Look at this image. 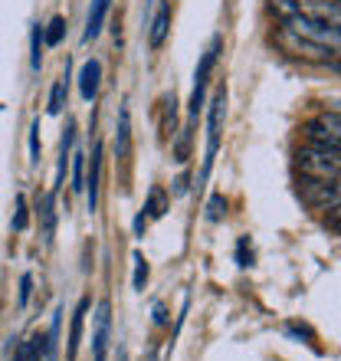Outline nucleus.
<instances>
[{
	"mask_svg": "<svg viewBox=\"0 0 341 361\" xmlns=\"http://www.w3.org/2000/svg\"><path fill=\"white\" fill-rule=\"evenodd\" d=\"M164 210H168V194H164L161 188H151V194H148V200H144L142 214H138V220H135V233H144L148 220L164 217Z\"/></svg>",
	"mask_w": 341,
	"mask_h": 361,
	"instance_id": "1a4fd4ad",
	"label": "nucleus"
},
{
	"mask_svg": "<svg viewBox=\"0 0 341 361\" xmlns=\"http://www.w3.org/2000/svg\"><path fill=\"white\" fill-rule=\"evenodd\" d=\"M63 33H66V20H63V17H53V20H49V27L43 30V39H46V47H59Z\"/></svg>",
	"mask_w": 341,
	"mask_h": 361,
	"instance_id": "a211bd4d",
	"label": "nucleus"
},
{
	"mask_svg": "<svg viewBox=\"0 0 341 361\" xmlns=\"http://www.w3.org/2000/svg\"><path fill=\"white\" fill-rule=\"evenodd\" d=\"M223 214H227V200H223V194H213V197L207 200V220H223Z\"/></svg>",
	"mask_w": 341,
	"mask_h": 361,
	"instance_id": "aec40b11",
	"label": "nucleus"
},
{
	"mask_svg": "<svg viewBox=\"0 0 341 361\" xmlns=\"http://www.w3.org/2000/svg\"><path fill=\"white\" fill-rule=\"evenodd\" d=\"M89 299H79L76 312H73V325H69V342H66V358L76 361L79 355V342H82V325H85V312H89Z\"/></svg>",
	"mask_w": 341,
	"mask_h": 361,
	"instance_id": "ddd939ff",
	"label": "nucleus"
},
{
	"mask_svg": "<svg viewBox=\"0 0 341 361\" xmlns=\"http://www.w3.org/2000/svg\"><path fill=\"white\" fill-rule=\"evenodd\" d=\"M223 118H227V86H220L210 99L207 109V152H204V168H200V180H207V174L213 171L220 152V135H223Z\"/></svg>",
	"mask_w": 341,
	"mask_h": 361,
	"instance_id": "7ed1b4c3",
	"label": "nucleus"
},
{
	"mask_svg": "<svg viewBox=\"0 0 341 361\" xmlns=\"http://www.w3.org/2000/svg\"><path fill=\"white\" fill-rule=\"evenodd\" d=\"M154 322H158V325L168 322V312H164V305H154Z\"/></svg>",
	"mask_w": 341,
	"mask_h": 361,
	"instance_id": "cd10ccee",
	"label": "nucleus"
},
{
	"mask_svg": "<svg viewBox=\"0 0 341 361\" xmlns=\"http://www.w3.org/2000/svg\"><path fill=\"white\" fill-rule=\"evenodd\" d=\"M99 180H102V142H95L92 161L85 168V190H89V210L99 207Z\"/></svg>",
	"mask_w": 341,
	"mask_h": 361,
	"instance_id": "9d476101",
	"label": "nucleus"
},
{
	"mask_svg": "<svg viewBox=\"0 0 341 361\" xmlns=\"http://www.w3.org/2000/svg\"><path fill=\"white\" fill-rule=\"evenodd\" d=\"M237 263H240L243 269L253 267V250H249V240H247V237L237 243Z\"/></svg>",
	"mask_w": 341,
	"mask_h": 361,
	"instance_id": "a878e982",
	"label": "nucleus"
},
{
	"mask_svg": "<svg viewBox=\"0 0 341 361\" xmlns=\"http://www.w3.org/2000/svg\"><path fill=\"white\" fill-rule=\"evenodd\" d=\"M328 4H332V7H338V10H341V0H328Z\"/></svg>",
	"mask_w": 341,
	"mask_h": 361,
	"instance_id": "c756f323",
	"label": "nucleus"
},
{
	"mask_svg": "<svg viewBox=\"0 0 341 361\" xmlns=\"http://www.w3.org/2000/svg\"><path fill=\"white\" fill-rule=\"evenodd\" d=\"M279 47L289 53V56L295 59H305V63H338V47H328V43H315V39L309 37H299V33H292V30H279Z\"/></svg>",
	"mask_w": 341,
	"mask_h": 361,
	"instance_id": "20e7f679",
	"label": "nucleus"
},
{
	"mask_svg": "<svg viewBox=\"0 0 341 361\" xmlns=\"http://www.w3.org/2000/svg\"><path fill=\"white\" fill-rule=\"evenodd\" d=\"M135 289H144V283H148V263H144L142 253H135Z\"/></svg>",
	"mask_w": 341,
	"mask_h": 361,
	"instance_id": "5701e85b",
	"label": "nucleus"
},
{
	"mask_svg": "<svg viewBox=\"0 0 341 361\" xmlns=\"http://www.w3.org/2000/svg\"><path fill=\"white\" fill-rule=\"evenodd\" d=\"M63 109H66V79H59L56 86H53V92H49L46 112H49V115H59Z\"/></svg>",
	"mask_w": 341,
	"mask_h": 361,
	"instance_id": "f3484780",
	"label": "nucleus"
},
{
	"mask_svg": "<svg viewBox=\"0 0 341 361\" xmlns=\"http://www.w3.org/2000/svg\"><path fill=\"white\" fill-rule=\"evenodd\" d=\"M168 30H170V0H161V4H158V13H154V20H151V30H148V43H151V49L164 47Z\"/></svg>",
	"mask_w": 341,
	"mask_h": 361,
	"instance_id": "9b49d317",
	"label": "nucleus"
},
{
	"mask_svg": "<svg viewBox=\"0 0 341 361\" xmlns=\"http://www.w3.org/2000/svg\"><path fill=\"white\" fill-rule=\"evenodd\" d=\"M99 82H102V63H99V59H89L82 66V73H79V92H82L85 102H95Z\"/></svg>",
	"mask_w": 341,
	"mask_h": 361,
	"instance_id": "f8f14e48",
	"label": "nucleus"
},
{
	"mask_svg": "<svg viewBox=\"0 0 341 361\" xmlns=\"http://www.w3.org/2000/svg\"><path fill=\"white\" fill-rule=\"evenodd\" d=\"M305 132L312 145H322V148H332L341 154V112H322L305 125Z\"/></svg>",
	"mask_w": 341,
	"mask_h": 361,
	"instance_id": "423d86ee",
	"label": "nucleus"
},
{
	"mask_svg": "<svg viewBox=\"0 0 341 361\" xmlns=\"http://www.w3.org/2000/svg\"><path fill=\"white\" fill-rule=\"evenodd\" d=\"M108 325H112V305L99 302V315H95V335H92L95 361H105V352H108Z\"/></svg>",
	"mask_w": 341,
	"mask_h": 361,
	"instance_id": "6e6552de",
	"label": "nucleus"
},
{
	"mask_svg": "<svg viewBox=\"0 0 341 361\" xmlns=\"http://www.w3.org/2000/svg\"><path fill=\"white\" fill-rule=\"evenodd\" d=\"M128 152H132V122H128V109L122 105V112H118V138H115V158L128 161Z\"/></svg>",
	"mask_w": 341,
	"mask_h": 361,
	"instance_id": "dca6fc26",
	"label": "nucleus"
},
{
	"mask_svg": "<svg viewBox=\"0 0 341 361\" xmlns=\"http://www.w3.org/2000/svg\"><path fill=\"white\" fill-rule=\"evenodd\" d=\"M30 293H33V276L23 273V276H20V305L30 302Z\"/></svg>",
	"mask_w": 341,
	"mask_h": 361,
	"instance_id": "bb28decb",
	"label": "nucleus"
},
{
	"mask_svg": "<svg viewBox=\"0 0 341 361\" xmlns=\"http://www.w3.org/2000/svg\"><path fill=\"white\" fill-rule=\"evenodd\" d=\"M335 69H341V63H335Z\"/></svg>",
	"mask_w": 341,
	"mask_h": 361,
	"instance_id": "2f4dec72",
	"label": "nucleus"
},
{
	"mask_svg": "<svg viewBox=\"0 0 341 361\" xmlns=\"http://www.w3.org/2000/svg\"><path fill=\"white\" fill-rule=\"evenodd\" d=\"M46 361H56V358H53V355H46Z\"/></svg>",
	"mask_w": 341,
	"mask_h": 361,
	"instance_id": "7c9ffc66",
	"label": "nucleus"
},
{
	"mask_svg": "<svg viewBox=\"0 0 341 361\" xmlns=\"http://www.w3.org/2000/svg\"><path fill=\"white\" fill-rule=\"evenodd\" d=\"M283 27L315 43L341 47V10L328 0H273Z\"/></svg>",
	"mask_w": 341,
	"mask_h": 361,
	"instance_id": "f257e3e1",
	"label": "nucleus"
},
{
	"mask_svg": "<svg viewBox=\"0 0 341 361\" xmlns=\"http://www.w3.org/2000/svg\"><path fill=\"white\" fill-rule=\"evenodd\" d=\"M325 227H328L332 233H338V237H341V200L328 204V214H325Z\"/></svg>",
	"mask_w": 341,
	"mask_h": 361,
	"instance_id": "412c9836",
	"label": "nucleus"
},
{
	"mask_svg": "<svg viewBox=\"0 0 341 361\" xmlns=\"http://www.w3.org/2000/svg\"><path fill=\"white\" fill-rule=\"evenodd\" d=\"M302 174V197L312 207H328L341 200V154L322 145H309L295 154Z\"/></svg>",
	"mask_w": 341,
	"mask_h": 361,
	"instance_id": "f03ea898",
	"label": "nucleus"
},
{
	"mask_svg": "<svg viewBox=\"0 0 341 361\" xmlns=\"http://www.w3.org/2000/svg\"><path fill=\"white\" fill-rule=\"evenodd\" d=\"M53 352H56V348H53V342H49V332H33L27 342H20L13 361H43Z\"/></svg>",
	"mask_w": 341,
	"mask_h": 361,
	"instance_id": "0eeeda50",
	"label": "nucleus"
},
{
	"mask_svg": "<svg viewBox=\"0 0 341 361\" xmlns=\"http://www.w3.org/2000/svg\"><path fill=\"white\" fill-rule=\"evenodd\" d=\"M174 190H178V194H184V190H187V174H180V178L174 180Z\"/></svg>",
	"mask_w": 341,
	"mask_h": 361,
	"instance_id": "c85d7f7f",
	"label": "nucleus"
},
{
	"mask_svg": "<svg viewBox=\"0 0 341 361\" xmlns=\"http://www.w3.org/2000/svg\"><path fill=\"white\" fill-rule=\"evenodd\" d=\"M37 214H39V224H43V240H53L56 233V190H49L46 197L37 204Z\"/></svg>",
	"mask_w": 341,
	"mask_h": 361,
	"instance_id": "4468645a",
	"label": "nucleus"
},
{
	"mask_svg": "<svg viewBox=\"0 0 341 361\" xmlns=\"http://www.w3.org/2000/svg\"><path fill=\"white\" fill-rule=\"evenodd\" d=\"M76 161H73V190H82L85 188V161L82 154H73Z\"/></svg>",
	"mask_w": 341,
	"mask_h": 361,
	"instance_id": "b1692460",
	"label": "nucleus"
},
{
	"mask_svg": "<svg viewBox=\"0 0 341 361\" xmlns=\"http://www.w3.org/2000/svg\"><path fill=\"white\" fill-rule=\"evenodd\" d=\"M30 161L39 164V118L30 125Z\"/></svg>",
	"mask_w": 341,
	"mask_h": 361,
	"instance_id": "393cba45",
	"label": "nucleus"
},
{
	"mask_svg": "<svg viewBox=\"0 0 341 361\" xmlns=\"http://www.w3.org/2000/svg\"><path fill=\"white\" fill-rule=\"evenodd\" d=\"M108 7H112V0H92V10H89V20H85V33H82L85 43L102 33L105 17H108Z\"/></svg>",
	"mask_w": 341,
	"mask_h": 361,
	"instance_id": "2eb2a0df",
	"label": "nucleus"
},
{
	"mask_svg": "<svg viewBox=\"0 0 341 361\" xmlns=\"http://www.w3.org/2000/svg\"><path fill=\"white\" fill-rule=\"evenodd\" d=\"M30 214H27V197L17 194V210H13V230H27Z\"/></svg>",
	"mask_w": 341,
	"mask_h": 361,
	"instance_id": "4be33fe9",
	"label": "nucleus"
},
{
	"mask_svg": "<svg viewBox=\"0 0 341 361\" xmlns=\"http://www.w3.org/2000/svg\"><path fill=\"white\" fill-rule=\"evenodd\" d=\"M220 49H223V37H213L204 49V56L197 63V73H194V89H190V118H197V112L204 109V95H207V82H210V73L217 66V56Z\"/></svg>",
	"mask_w": 341,
	"mask_h": 361,
	"instance_id": "39448f33",
	"label": "nucleus"
},
{
	"mask_svg": "<svg viewBox=\"0 0 341 361\" xmlns=\"http://www.w3.org/2000/svg\"><path fill=\"white\" fill-rule=\"evenodd\" d=\"M43 47H46V39H43V27H33V56H30V66L39 69L43 66Z\"/></svg>",
	"mask_w": 341,
	"mask_h": 361,
	"instance_id": "6ab92c4d",
	"label": "nucleus"
}]
</instances>
